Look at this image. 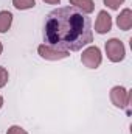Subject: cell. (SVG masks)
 Here are the masks:
<instances>
[{
	"instance_id": "8992f818",
	"label": "cell",
	"mask_w": 132,
	"mask_h": 134,
	"mask_svg": "<svg viewBox=\"0 0 132 134\" xmlns=\"http://www.w3.org/2000/svg\"><path fill=\"white\" fill-rule=\"evenodd\" d=\"M112 25H113L112 16L106 9L99 11L98 16H97V20H95V31L98 34H106L112 30Z\"/></svg>"
},
{
	"instance_id": "7a4b0ae2",
	"label": "cell",
	"mask_w": 132,
	"mask_h": 134,
	"mask_svg": "<svg viewBox=\"0 0 132 134\" xmlns=\"http://www.w3.org/2000/svg\"><path fill=\"white\" fill-rule=\"evenodd\" d=\"M104 52L110 63H121L126 58V47L117 37H112L104 44Z\"/></svg>"
},
{
	"instance_id": "ba28073f",
	"label": "cell",
	"mask_w": 132,
	"mask_h": 134,
	"mask_svg": "<svg viewBox=\"0 0 132 134\" xmlns=\"http://www.w3.org/2000/svg\"><path fill=\"white\" fill-rule=\"evenodd\" d=\"M68 3H70V6L76 8L78 11H81L86 16H89V14H92L95 11L93 0H68Z\"/></svg>"
},
{
	"instance_id": "2e32d148",
	"label": "cell",
	"mask_w": 132,
	"mask_h": 134,
	"mask_svg": "<svg viewBox=\"0 0 132 134\" xmlns=\"http://www.w3.org/2000/svg\"><path fill=\"white\" fill-rule=\"evenodd\" d=\"M3 53V44H2V41H0V55Z\"/></svg>"
},
{
	"instance_id": "277c9868",
	"label": "cell",
	"mask_w": 132,
	"mask_h": 134,
	"mask_svg": "<svg viewBox=\"0 0 132 134\" xmlns=\"http://www.w3.org/2000/svg\"><path fill=\"white\" fill-rule=\"evenodd\" d=\"M37 55L45 61H61V59H65V58L70 56V52L44 42L37 47Z\"/></svg>"
},
{
	"instance_id": "9a60e30c",
	"label": "cell",
	"mask_w": 132,
	"mask_h": 134,
	"mask_svg": "<svg viewBox=\"0 0 132 134\" xmlns=\"http://www.w3.org/2000/svg\"><path fill=\"white\" fill-rule=\"evenodd\" d=\"M3 103H5V100H3V97H2V95H0V109H2V108H3Z\"/></svg>"
},
{
	"instance_id": "5b68a950",
	"label": "cell",
	"mask_w": 132,
	"mask_h": 134,
	"mask_svg": "<svg viewBox=\"0 0 132 134\" xmlns=\"http://www.w3.org/2000/svg\"><path fill=\"white\" fill-rule=\"evenodd\" d=\"M109 98L112 104L118 109H126L131 103V91L124 86H113L109 92Z\"/></svg>"
},
{
	"instance_id": "52a82bcc",
	"label": "cell",
	"mask_w": 132,
	"mask_h": 134,
	"mask_svg": "<svg viewBox=\"0 0 132 134\" xmlns=\"http://www.w3.org/2000/svg\"><path fill=\"white\" fill-rule=\"evenodd\" d=\"M117 27L123 31H129L132 28V9L131 8H124L120 11V14L117 16Z\"/></svg>"
},
{
	"instance_id": "5bb4252c",
	"label": "cell",
	"mask_w": 132,
	"mask_h": 134,
	"mask_svg": "<svg viewBox=\"0 0 132 134\" xmlns=\"http://www.w3.org/2000/svg\"><path fill=\"white\" fill-rule=\"evenodd\" d=\"M42 2L47 5H59L61 3V0H42Z\"/></svg>"
},
{
	"instance_id": "7c38bea8",
	"label": "cell",
	"mask_w": 132,
	"mask_h": 134,
	"mask_svg": "<svg viewBox=\"0 0 132 134\" xmlns=\"http://www.w3.org/2000/svg\"><path fill=\"white\" fill-rule=\"evenodd\" d=\"M8 80H9V72H8V69L3 67V66H0V89L8 84Z\"/></svg>"
},
{
	"instance_id": "8fae6325",
	"label": "cell",
	"mask_w": 132,
	"mask_h": 134,
	"mask_svg": "<svg viewBox=\"0 0 132 134\" xmlns=\"http://www.w3.org/2000/svg\"><path fill=\"white\" fill-rule=\"evenodd\" d=\"M124 2H126V0H103V3H104L109 9H112V11L120 9V6H121Z\"/></svg>"
},
{
	"instance_id": "6da1fadb",
	"label": "cell",
	"mask_w": 132,
	"mask_h": 134,
	"mask_svg": "<svg viewBox=\"0 0 132 134\" xmlns=\"http://www.w3.org/2000/svg\"><path fill=\"white\" fill-rule=\"evenodd\" d=\"M44 39L45 44L67 52L82 50L93 42L92 20L73 6H59L45 19Z\"/></svg>"
},
{
	"instance_id": "4fadbf2b",
	"label": "cell",
	"mask_w": 132,
	"mask_h": 134,
	"mask_svg": "<svg viewBox=\"0 0 132 134\" xmlns=\"http://www.w3.org/2000/svg\"><path fill=\"white\" fill-rule=\"evenodd\" d=\"M6 134H28L27 130H23L22 126H19V125H11L9 128H8V131Z\"/></svg>"
},
{
	"instance_id": "9c48e42d",
	"label": "cell",
	"mask_w": 132,
	"mask_h": 134,
	"mask_svg": "<svg viewBox=\"0 0 132 134\" xmlns=\"http://www.w3.org/2000/svg\"><path fill=\"white\" fill-rule=\"evenodd\" d=\"M13 13L11 11H6V9H2L0 11V33L5 34L9 31L11 25H13Z\"/></svg>"
},
{
	"instance_id": "30bf717a",
	"label": "cell",
	"mask_w": 132,
	"mask_h": 134,
	"mask_svg": "<svg viewBox=\"0 0 132 134\" xmlns=\"http://www.w3.org/2000/svg\"><path fill=\"white\" fill-rule=\"evenodd\" d=\"M11 3L19 11H27L36 6V0H11Z\"/></svg>"
},
{
	"instance_id": "3957f363",
	"label": "cell",
	"mask_w": 132,
	"mask_h": 134,
	"mask_svg": "<svg viewBox=\"0 0 132 134\" xmlns=\"http://www.w3.org/2000/svg\"><path fill=\"white\" fill-rule=\"evenodd\" d=\"M81 63L87 69H98L103 63L101 48L97 45H87L81 53Z\"/></svg>"
}]
</instances>
